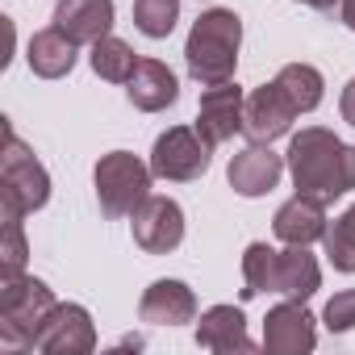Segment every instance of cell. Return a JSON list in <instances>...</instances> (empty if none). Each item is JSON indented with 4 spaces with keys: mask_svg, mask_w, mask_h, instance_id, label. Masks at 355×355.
<instances>
[{
    "mask_svg": "<svg viewBox=\"0 0 355 355\" xmlns=\"http://www.w3.org/2000/svg\"><path fill=\"white\" fill-rule=\"evenodd\" d=\"M297 5H309V9H318V0H297Z\"/></svg>",
    "mask_w": 355,
    "mask_h": 355,
    "instance_id": "f546056e",
    "label": "cell"
},
{
    "mask_svg": "<svg viewBox=\"0 0 355 355\" xmlns=\"http://www.w3.org/2000/svg\"><path fill=\"white\" fill-rule=\"evenodd\" d=\"M293 117H297V109H293V101L280 92V84L272 80V84H259V88H251L247 92V113H243V134L251 138V142H276V138H284L288 130H293Z\"/></svg>",
    "mask_w": 355,
    "mask_h": 355,
    "instance_id": "8fae6325",
    "label": "cell"
},
{
    "mask_svg": "<svg viewBox=\"0 0 355 355\" xmlns=\"http://www.w3.org/2000/svg\"><path fill=\"white\" fill-rule=\"evenodd\" d=\"M318 347V326L305 301H280L263 318V351L272 355H309Z\"/></svg>",
    "mask_w": 355,
    "mask_h": 355,
    "instance_id": "30bf717a",
    "label": "cell"
},
{
    "mask_svg": "<svg viewBox=\"0 0 355 355\" xmlns=\"http://www.w3.org/2000/svg\"><path fill=\"white\" fill-rule=\"evenodd\" d=\"M113 0H55V26L76 42V46H92L113 30Z\"/></svg>",
    "mask_w": 355,
    "mask_h": 355,
    "instance_id": "4fadbf2b",
    "label": "cell"
},
{
    "mask_svg": "<svg viewBox=\"0 0 355 355\" xmlns=\"http://www.w3.org/2000/svg\"><path fill=\"white\" fill-rule=\"evenodd\" d=\"M243 113H247V92L226 80V84H209L201 92V105H197V134L209 142V146H222L230 142L239 130H243Z\"/></svg>",
    "mask_w": 355,
    "mask_h": 355,
    "instance_id": "ba28073f",
    "label": "cell"
},
{
    "mask_svg": "<svg viewBox=\"0 0 355 355\" xmlns=\"http://www.w3.org/2000/svg\"><path fill=\"white\" fill-rule=\"evenodd\" d=\"M180 21V0H134V26L146 38H167Z\"/></svg>",
    "mask_w": 355,
    "mask_h": 355,
    "instance_id": "cb8c5ba5",
    "label": "cell"
},
{
    "mask_svg": "<svg viewBox=\"0 0 355 355\" xmlns=\"http://www.w3.org/2000/svg\"><path fill=\"white\" fill-rule=\"evenodd\" d=\"M326 226H330V222H326V201L305 197V193L288 197V201L276 209V218H272L276 239H280V243H293V247L318 243V239L326 234Z\"/></svg>",
    "mask_w": 355,
    "mask_h": 355,
    "instance_id": "2e32d148",
    "label": "cell"
},
{
    "mask_svg": "<svg viewBox=\"0 0 355 355\" xmlns=\"http://www.w3.org/2000/svg\"><path fill=\"white\" fill-rule=\"evenodd\" d=\"M34 351H42V355H88V351H96L92 313H88L84 305H76V301L55 305L51 318H46L42 330H38Z\"/></svg>",
    "mask_w": 355,
    "mask_h": 355,
    "instance_id": "9c48e42d",
    "label": "cell"
},
{
    "mask_svg": "<svg viewBox=\"0 0 355 355\" xmlns=\"http://www.w3.org/2000/svg\"><path fill=\"white\" fill-rule=\"evenodd\" d=\"M55 288L30 272L0 276V347L5 351H34L42 322L55 309Z\"/></svg>",
    "mask_w": 355,
    "mask_h": 355,
    "instance_id": "3957f363",
    "label": "cell"
},
{
    "mask_svg": "<svg viewBox=\"0 0 355 355\" xmlns=\"http://www.w3.org/2000/svg\"><path fill=\"white\" fill-rule=\"evenodd\" d=\"M125 96L138 113H163L167 105L180 101V80L159 59H138L134 76L125 80Z\"/></svg>",
    "mask_w": 355,
    "mask_h": 355,
    "instance_id": "9a60e30c",
    "label": "cell"
},
{
    "mask_svg": "<svg viewBox=\"0 0 355 355\" xmlns=\"http://www.w3.org/2000/svg\"><path fill=\"white\" fill-rule=\"evenodd\" d=\"M80 46L59 30V26H46V30H38L34 38H30V46H26V63H30V71L38 76V80H63V76H71V67H76V55Z\"/></svg>",
    "mask_w": 355,
    "mask_h": 355,
    "instance_id": "d6986e66",
    "label": "cell"
},
{
    "mask_svg": "<svg viewBox=\"0 0 355 355\" xmlns=\"http://www.w3.org/2000/svg\"><path fill=\"white\" fill-rule=\"evenodd\" d=\"M343 5H347V0H318V13L330 17V21H338L343 17Z\"/></svg>",
    "mask_w": 355,
    "mask_h": 355,
    "instance_id": "83f0119b",
    "label": "cell"
},
{
    "mask_svg": "<svg viewBox=\"0 0 355 355\" xmlns=\"http://www.w3.org/2000/svg\"><path fill=\"white\" fill-rule=\"evenodd\" d=\"M197 347L230 355V351H255L247 334V313L239 305H209L197 322Z\"/></svg>",
    "mask_w": 355,
    "mask_h": 355,
    "instance_id": "e0dca14e",
    "label": "cell"
},
{
    "mask_svg": "<svg viewBox=\"0 0 355 355\" xmlns=\"http://www.w3.org/2000/svg\"><path fill=\"white\" fill-rule=\"evenodd\" d=\"M209 150L214 146L197 134V125H171L150 146V171L155 180H171V184L201 180L209 171Z\"/></svg>",
    "mask_w": 355,
    "mask_h": 355,
    "instance_id": "8992f818",
    "label": "cell"
},
{
    "mask_svg": "<svg viewBox=\"0 0 355 355\" xmlns=\"http://www.w3.org/2000/svg\"><path fill=\"white\" fill-rule=\"evenodd\" d=\"M272 276H276V247L268 243H251L243 251V301L272 293Z\"/></svg>",
    "mask_w": 355,
    "mask_h": 355,
    "instance_id": "603a6c76",
    "label": "cell"
},
{
    "mask_svg": "<svg viewBox=\"0 0 355 355\" xmlns=\"http://www.w3.org/2000/svg\"><path fill=\"white\" fill-rule=\"evenodd\" d=\"M338 113H343L347 125H355V80H347V88H343V96H338Z\"/></svg>",
    "mask_w": 355,
    "mask_h": 355,
    "instance_id": "4316f807",
    "label": "cell"
},
{
    "mask_svg": "<svg viewBox=\"0 0 355 355\" xmlns=\"http://www.w3.org/2000/svg\"><path fill=\"white\" fill-rule=\"evenodd\" d=\"M322 288V268L309 255V247H293L284 243V251H276V276H272V293L288 297V301H309Z\"/></svg>",
    "mask_w": 355,
    "mask_h": 355,
    "instance_id": "ac0fdd59",
    "label": "cell"
},
{
    "mask_svg": "<svg viewBox=\"0 0 355 355\" xmlns=\"http://www.w3.org/2000/svg\"><path fill=\"white\" fill-rule=\"evenodd\" d=\"M338 21H343V26L355 34V0H347V5H343V17H338Z\"/></svg>",
    "mask_w": 355,
    "mask_h": 355,
    "instance_id": "f1b7e54d",
    "label": "cell"
},
{
    "mask_svg": "<svg viewBox=\"0 0 355 355\" xmlns=\"http://www.w3.org/2000/svg\"><path fill=\"white\" fill-rule=\"evenodd\" d=\"M276 84L293 101L297 113H313L322 105V96H326V80H322V71L313 63H284L276 71Z\"/></svg>",
    "mask_w": 355,
    "mask_h": 355,
    "instance_id": "ffe728a7",
    "label": "cell"
},
{
    "mask_svg": "<svg viewBox=\"0 0 355 355\" xmlns=\"http://www.w3.org/2000/svg\"><path fill=\"white\" fill-rule=\"evenodd\" d=\"M322 243H326L330 268L343 272V276H355V205H347V209L326 226Z\"/></svg>",
    "mask_w": 355,
    "mask_h": 355,
    "instance_id": "7402d4cb",
    "label": "cell"
},
{
    "mask_svg": "<svg viewBox=\"0 0 355 355\" xmlns=\"http://www.w3.org/2000/svg\"><path fill=\"white\" fill-rule=\"evenodd\" d=\"M51 201V171L38 163V155L5 125V146H0V209L5 218H26L46 209Z\"/></svg>",
    "mask_w": 355,
    "mask_h": 355,
    "instance_id": "277c9868",
    "label": "cell"
},
{
    "mask_svg": "<svg viewBox=\"0 0 355 355\" xmlns=\"http://www.w3.org/2000/svg\"><path fill=\"white\" fill-rule=\"evenodd\" d=\"M130 230H134V243L146 255H171L175 247L184 243V209H180V201L150 193L130 214Z\"/></svg>",
    "mask_w": 355,
    "mask_h": 355,
    "instance_id": "52a82bcc",
    "label": "cell"
},
{
    "mask_svg": "<svg viewBox=\"0 0 355 355\" xmlns=\"http://www.w3.org/2000/svg\"><path fill=\"white\" fill-rule=\"evenodd\" d=\"M322 322H326L330 334H347V330H355V288L334 293V297L326 301V309H322Z\"/></svg>",
    "mask_w": 355,
    "mask_h": 355,
    "instance_id": "484cf974",
    "label": "cell"
},
{
    "mask_svg": "<svg viewBox=\"0 0 355 355\" xmlns=\"http://www.w3.org/2000/svg\"><path fill=\"white\" fill-rule=\"evenodd\" d=\"M150 180L155 171L150 163H142L134 150H109L96 159L92 167V184H96V201L105 218H130L146 197H150Z\"/></svg>",
    "mask_w": 355,
    "mask_h": 355,
    "instance_id": "5b68a950",
    "label": "cell"
},
{
    "mask_svg": "<svg viewBox=\"0 0 355 355\" xmlns=\"http://www.w3.org/2000/svg\"><path fill=\"white\" fill-rule=\"evenodd\" d=\"M284 155H276L268 142H251L243 146L230 167H226V180L239 197H268L276 184H280V175H284Z\"/></svg>",
    "mask_w": 355,
    "mask_h": 355,
    "instance_id": "7c38bea8",
    "label": "cell"
},
{
    "mask_svg": "<svg viewBox=\"0 0 355 355\" xmlns=\"http://www.w3.org/2000/svg\"><path fill=\"white\" fill-rule=\"evenodd\" d=\"M138 318L146 326H184L197 318V293L184 280H155L138 301Z\"/></svg>",
    "mask_w": 355,
    "mask_h": 355,
    "instance_id": "5bb4252c",
    "label": "cell"
},
{
    "mask_svg": "<svg viewBox=\"0 0 355 355\" xmlns=\"http://www.w3.org/2000/svg\"><path fill=\"white\" fill-rule=\"evenodd\" d=\"M26 259H30L26 230H21L17 218H5V234H0V276H17V272H26Z\"/></svg>",
    "mask_w": 355,
    "mask_h": 355,
    "instance_id": "d4e9b609",
    "label": "cell"
},
{
    "mask_svg": "<svg viewBox=\"0 0 355 355\" xmlns=\"http://www.w3.org/2000/svg\"><path fill=\"white\" fill-rule=\"evenodd\" d=\"M239 46H243V21L234 9H205L184 42V63L197 84H226L239 71Z\"/></svg>",
    "mask_w": 355,
    "mask_h": 355,
    "instance_id": "7a4b0ae2",
    "label": "cell"
},
{
    "mask_svg": "<svg viewBox=\"0 0 355 355\" xmlns=\"http://www.w3.org/2000/svg\"><path fill=\"white\" fill-rule=\"evenodd\" d=\"M88 63H92V71H96L101 80H109V84H125V80L134 76V67H138V55H134V46H130L125 38L105 34L101 42H92Z\"/></svg>",
    "mask_w": 355,
    "mask_h": 355,
    "instance_id": "44dd1931",
    "label": "cell"
},
{
    "mask_svg": "<svg viewBox=\"0 0 355 355\" xmlns=\"http://www.w3.org/2000/svg\"><path fill=\"white\" fill-rule=\"evenodd\" d=\"M284 163L293 175V189L326 205L355 189V146L326 125H305L301 134H293Z\"/></svg>",
    "mask_w": 355,
    "mask_h": 355,
    "instance_id": "6da1fadb",
    "label": "cell"
}]
</instances>
